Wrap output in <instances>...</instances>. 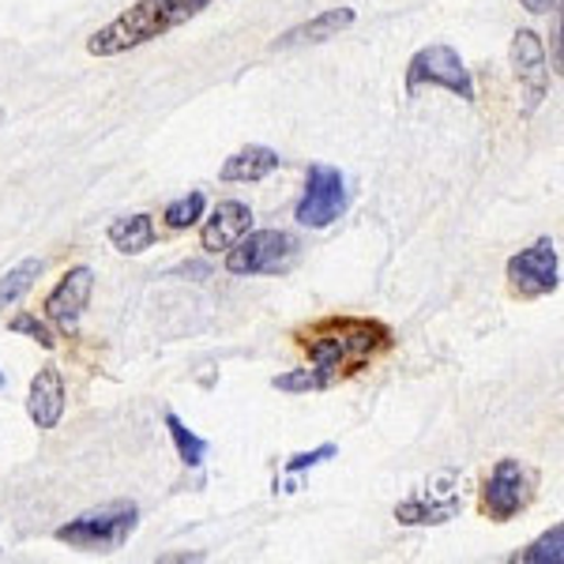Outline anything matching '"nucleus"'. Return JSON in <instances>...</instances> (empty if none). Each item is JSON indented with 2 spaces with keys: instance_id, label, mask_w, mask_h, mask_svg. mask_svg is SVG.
I'll return each instance as SVG.
<instances>
[{
  "instance_id": "obj_10",
  "label": "nucleus",
  "mask_w": 564,
  "mask_h": 564,
  "mask_svg": "<svg viewBox=\"0 0 564 564\" xmlns=\"http://www.w3.org/2000/svg\"><path fill=\"white\" fill-rule=\"evenodd\" d=\"M512 72L527 95V113H531L550 95V65H545L542 39L534 31H527V26L512 34Z\"/></svg>"
},
{
  "instance_id": "obj_3",
  "label": "nucleus",
  "mask_w": 564,
  "mask_h": 564,
  "mask_svg": "<svg viewBox=\"0 0 564 564\" xmlns=\"http://www.w3.org/2000/svg\"><path fill=\"white\" fill-rule=\"evenodd\" d=\"M135 523H140V508L132 500H113V505H102L57 527V542L79 553H113L132 539Z\"/></svg>"
},
{
  "instance_id": "obj_23",
  "label": "nucleus",
  "mask_w": 564,
  "mask_h": 564,
  "mask_svg": "<svg viewBox=\"0 0 564 564\" xmlns=\"http://www.w3.org/2000/svg\"><path fill=\"white\" fill-rule=\"evenodd\" d=\"M520 4H523L531 15H550V12H557L561 0H520Z\"/></svg>"
},
{
  "instance_id": "obj_14",
  "label": "nucleus",
  "mask_w": 564,
  "mask_h": 564,
  "mask_svg": "<svg viewBox=\"0 0 564 564\" xmlns=\"http://www.w3.org/2000/svg\"><path fill=\"white\" fill-rule=\"evenodd\" d=\"M279 166H282L279 151L260 148V143H249V148L234 151L230 159L223 162V170H218V177H223L226 185H252V181L271 177Z\"/></svg>"
},
{
  "instance_id": "obj_4",
  "label": "nucleus",
  "mask_w": 564,
  "mask_h": 564,
  "mask_svg": "<svg viewBox=\"0 0 564 564\" xmlns=\"http://www.w3.org/2000/svg\"><path fill=\"white\" fill-rule=\"evenodd\" d=\"M422 87H444L452 90L463 102H475V79L470 68L463 65V57L452 45L433 42L425 50H417L406 65V95H417Z\"/></svg>"
},
{
  "instance_id": "obj_26",
  "label": "nucleus",
  "mask_w": 564,
  "mask_h": 564,
  "mask_svg": "<svg viewBox=\"0 0 564 564\" xmlns=\"http://www.w3.org/2000/svg\"><path fill=\"white\" fill-rule=\"evenodd\" d=\"M0 121H4V113H0Z\"/></svg>"
},
{
  "instance_id": "obj_7",
  "label": "nucleus",
  "mask_w": 564,
  "mask_h": 564,
  "mask_svg": "<svg viewBox=\"0 0 564 564\" xmlns=\"http://www.w3.org/2000/svg\"><path fill=\"white\" fill-rule=\"evenodd\" d=\"M534 486H539V475L531 467H523L520 459H500L494 475L486 478V486H481V505L497 523H505L531 505Z\"/></svg>"
},
{
  "instance_id": "obj_6",
  "label": "nucleus",
  "mask_w": 564,
  "mask_h": 564,
  "mask_svg": "<svg viewBox=\"0 0 564 564\" xmlns=\"http://www.w3.org/2000/svg\"><path fill=\"white\" fill-rule=\"evenodd\" d=\"M343 212H347V181H343V174L335 166L313 162L294 218L302 226H308V230H324V226H332Z\"/></svg>"
},
{
  "instance_id": "obj_15",
  "label": "nucleus",
  "mask_w": 564,
  "mask_h": 564,
  "mask_svg": "<svg viewBox=\"0 0 564 564\" xmlns=\"http://www.w3.org/2000/svg\"><path fill=\"white\" fill-rule=\"evenodd\" d=\"M354 20H358V15H354V8H327V12L313 15L308 23L282 34V39L275 42V50H294V45L327 42V39H335V34L347 31V26H354Z\"/></svg>"
},
{
  "instance_id": "obj_18",
  "label": "nucleus",
  "mask_w": 564,
  "mask_h": 564,
  "mask_svg": "<svg viewBox=\"0 0 564 564\" xmlns=\"http://www.w3.org/2000/svg\"><path fill=\"white\" fill-rule=\"evenodd\" d=\"M516 564H561L564 561V523H553L542 539H534L527 550L512 557Z\"/></svg>"
},
{
  "instance_id": "obj_16",
  "label": "nucleus",
  "mask_w": 564,
  "mask_h": 564,
  "mask_svg": "<svg viewBox=\"0 0 564 564\" xmlns=\"http://www.w3.org/2000/svg\"><path fill=\"white\" fill-rule=\"evenodd\" d=\"M109 245L124 257H140L154 245V218L151 215H124L117 223H109Z\"/></svg>"
},
{
  "instance_id": "obj_13",
  "label": "nucleus",
  "mask_w": 564,
  "mask_h": 564,
  "mask_svg": "<svg viewBox=\"0 0 564 564\" xmlns=\"http://www.w3.org/2000/svg\"><path fill=\"white\" fill-rule=\"evenodd\" d=\"M463 508V497L459 489H444V497L430 489V494H414L406 497L403 505H395V520L406 523V527H430V523H448L456 520V512Z\"/></svg>"
},
{
  "instance_id": "obj_20",
  "label": "nucleus",
  "mask_w": 564,
  "mask_h": 564,
  "mask_svg": "<svg viewBox=\"0 0 564 564\" xmlns=\"http://www.w3.org/2000/svg\"><path fill=\"white\" fill-rule=\"evenodd\" d=\"M207 212V196L204 193H185V196H177V199H170L166 204V226L170 230H188V226H196L199 218H204Z\"/></svg>"
},
{
  "instance_id": "obj_22",
  "label": "nucleus",
  "mask_w": 564,
  "mask_h": 564,
  "mask_svg": "<svg viewBox=\"0 0 564 564\" xmlns=\"http://www.w3.org/2000/svg\"><path fill=\"white\" fill-rule=\"evenodd\" d=\"M335 456H339V448H335V444H321V448L302 452V456H290V459H286V475H302V470L321 467V463L335 459Z\"/></svg>"
},
{
  "instance_id": "obj_12",
  "label": "nucleus",
  "mask_w": 564,
  "mask_h": 564,
  "mask_svg": "<svg viewBox=\"0 0 564 564\" xmlns=\"http://www.w3.org/2000/svg\"><path fill=\"white\" fill-rule=\"evenodd\" d=\"M249 230H252V207L245 199H218L212 218L199 230V245H204V252H226Z\"/></svg>"
},
{
  "instance_id": "obj_11",
  "label": "nucleus",
  "mask_w": 564,
  "mask_h": 564,
  "mask_svg": "<svg viewBox=\"0 0 564 564\" xmlns=\"http://www.w3.org/2000/svg\"><path fill=\"white\" fill-rule=\"evenodd\" d=\"M26 414L39 430H57L65 417V372L57 366H42L31 377V391H26Z\"/></svg>"
},
{
  "instance_id": "obj_25",
  "label": "nucleus",
  "mask_w": 564,
  "mask_h": 564,
  "mask_svg": "<svg viewBox=\"0 0 564 564\" xmlns=\"http://www.w3.org/2000/svg\"><path fill=\"white\" fill-rule=\"evenodd\" d=\"M0 561H4V550H0Z\"/></svg>"
},
{
  "instance_id": "obj_8",
  "label": "nucleus",
  "mask_w": 564,
  "mask_h": 564,
  "mask_svg": "<svg viewBox=\"0 0 564 564\" xmlns=\"http://www.w3.org/2000/svg\"><path fill=\"white\" fill-rule=\"evenodd\" d=\"M508 282L523 297H545L561 286V260L553 238H539L531 249H520L508 260Z\"/></svg>"
},
{
  "instance_id": "obj_9",
  "label": "nucleus",
  "mask_w": 564,
  "mask_h": 564,
  "mask_svg": "<svg viewBox=\"0 0 564 564\" xmlns=\"http://www.w3.org/2000/svg\"><path fill=\"white\" fill-rule=\"evenodd\" d=\"M90 294H95V271L84 268V263H79V268H68L65 279L50 290V297H45V316H50V324L72 339V335L79 332V321H84V308L90 302Z\"/></svg>"
},
{
  "instance_id": "obj_2",
  "label": "nucleus",
  "mask_w": 564,
  "mask_h": 564,
  "mask_svg": "<svg viewBox=\"0 0 564 564\" xmlns=\"http://www.w3.org/2000/svg\"><path fill=\"white\" fill-rule=\"evenodd\" d=\"M212 4H223V0H135L117 20H109L102 31L90 34L87 53L90 57H121V53L140 50V45L185 26Z\"/></svg>"
},
{
  "instance_id": "obj_24",
  "label": "nucleus",
  "mask_w": 564,
  "mask_h": 564,
  "mask_svg": "<svg viewBox=\"0 0 564 564\" xmlns=\"http://www.w3.org/2000/svg\"><path fill=\"white\" fill-rule=\"evenodd\" d=\"M8 384V380H4V372H0V388H4Z\"/></svg>"
},
{
  "instance_id": "obj_21",
  "label": "nucleus",
  "mask_w": 564,
  "mask_h": 564,
  "mask_svg": "<svg viewBox=\"0 0 564 564\" xmlns=\"http://www.w3.org/2000/svg\"><path fill=\"white\" fill-rule=\"evenodd\" d=\"M8 327H12L15 335H26V339H34L42 350H57V339H53V332H50V327H45L34 313H20Z\"/></svg>"
},
{
  "instance_id": "obj_17",
  "label": "nucleus",
  "mask_w": 564,
  "mask_h": 564,
  "mask_svg": "<svg viewBox=\"0 0 564 564\" xmlns=\"http://www.w3.org/2000/svg\"><path fill=\"white\" fill-rule=\"evenodd\" d=\"M45 271V260L42 257H26L15 263L12 271H8L4 279H0V308H8V305H15L20 297L26 294V290L39 282V275Z\"/></svg>"
},
{
  "instance_id": "obj_5",
  "label": "nucleus",
  "mask_w": 564,
  "mask_h": 564,
  "mask_svg": "<svg viewBox=\"0 0 564 564\" xmlns=\"http://www.w3.org/2000/svg\"><path fill=\"white\" fill-rule=\"evenodd\" d=\"M297 241L286 230H249L226 249L230 275H279L294 263Z\"/></svg>"
},
{
  "instance_id": "obj_19",
  "label": "nucleus",
  "mask_w": 564,
  "mask_h": 564,
  "mask_svg": "<svg viewBox=\"0 0 564 564\" xmlns=\"http://www.w3.org/2000/svg\"><path fill=\"white\" fill-rule=\"evenodd\" d=\"M166 430H170V436H174L177 459L185 463V467H199L204 456H207V441H204V436H196L174 411H166Z\"/></svg>"
},
{
  "instance_id": "obj_1",
  "label": "nucleus",
  "mask_w": 564,
  "mask_h": 564,
  "mask_svg": "<svg viewBox=\"0 0 564 564\" xmlns=\"http://www.w3.org/2000/svg\"><path fill=\"white\" fill-rule=\"evenodd\" d=\"M302 347L308 354V377L313 391L339 384L343 377L366 369L380 350L391 347V327L366 316H327L302 332Z\"/></svg>"
}]
</instances>
